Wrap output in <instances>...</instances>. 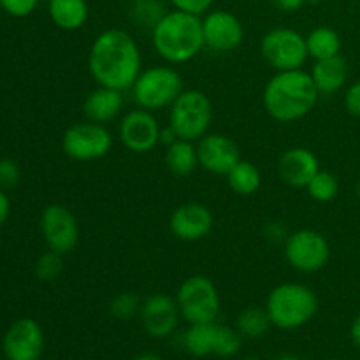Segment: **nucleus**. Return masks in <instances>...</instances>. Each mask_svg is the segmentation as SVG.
Here are the masks:
<instances>
[{
    "label": "nucleus",
    "instance_id": "nucleus-27",
    "mask_svg": "<svg viewBox=\"0 0 360 360\" xmlns=\"http://www.w3.org/2000/svg\"><path fill=\"white\" fill-rule=\"evenodd\" d=\"M165 9L162 0H132L129 7V16L136 27L144 30H153L158 21L165 16Z\"/></svg>",
    "mask_w": 360,
    "mask_h": 360
},
{
    "label": "nucleus",
    "instance_id": "nucleus-14",
    "mask_svg": "<svg viewBox=\"0 0 360 360\" xmlns=\"http://www.w3.org/2000/svg\"><path fill=\"white\" fill-rule=\"evenodd\" d=\"M139 319L148 336L155 340H165L178 329L181 313H179L176 297L153 294L143 301Z\"/></svg>",
    "mask_w": 360,
    "mask_h": 360
},
{
    "label": "nucleus",
    "instance_id": "nucleus-11",
    "mask_svg": "<svg viewBox=\"0 0 360 360\" xmlns=\"http://www.w3.org/2000/svg\"><path fill=\"white\" fill-rule=\"evenodd\" d=\"M160 123L157 116L143 108L125 112L120 120V143L132 153L144 155L160 144Z\"/></svg>",
    "mask_w": 360,
    "mask_h": 360
},
{
    "label": "nucleus",
    "instance_id": "nucleus-4",
    "mask_svg": "<svg viewBox=\"0 0 360 360\" xmlns=\"http://www.w3.org/2000/svg\"><path fill=\"white\" fill-rule=\"evenodd\" d=\"M266 309L271 323L281 330H295L315 319L319 311V297L302 283H280L269 292Z\"/></svg>",
    "mask_w": 360,
    "mask_h": 360
},
{
    "label": "nucleus",
    "instance_id": "nucleus-3",
    "mask_svg": "<svg viewBox=\"0 0 360 360\" xmlns=\"http://www.w3.org/2000/svg\"><path fill=\"white\" fill-rule=\"evenodd\" d=\"M155 51L169 65L188 63L206 48L202 34V18L181 11H167L151 30Z\"/></svg>",
    "mask_w": 360,
    "mask_h": 360
},
{
    "label": "nucleus",
    "instance_id": "nucleus-2",
    "mask_svg": "<svg viewBox=\"0 0 360 360\" xmlns=\"http://www.w3.org/2000/svg\"><path fill=\"white\" fill-rule=\"evenodd\" d=\"M319 98L311 74L304 69L276 72L267 81L262 94L264 109L280 123H292L308 116Z\"/></svg>",
    "mask_w": 360,
    "mask_h": 360
},
{
    "label": "nucleus",
    "instance_id": "nucleus-29",
    "mask_svg": "<svg viewBox=\"0 0 360 360\" xmlns=\"http://www.w3.org/2000/svg\"><path fill=\"white\" fill-rule=\"evenodd\" d=\"M241 334L238 329L229 326H217V340H214L213 355L221 359H231L241 350Z\"/></svg>",
    "mask_w": 360,
    "mask_h": 360
},
{
    "label": "nucleus",
    "instance_id": "nucleus-23",
    "mask_svg": "<svg viewBox=\"0 0 360 360\" xmlns=\"http://www.w3.org/2000/svg\"><path fill=\"white\" fill-rule=\"evenodd\" d=\"M217 322L210 323H190L183 334V348L193 357H207L214 350L217 340Z\"/></svg>",
    "mask_w": 360,
    "mask_h": 360
},
{
    "label": "nucleus",
    "instance_id": "nucleus-20",
    "mask_svg": "<svg viewBox=\"0 0 360 360\" xmlns=\"http://www.w3.org/2000/svg\"><path fill=\"white\" fill-rule=\"evenodd\" d=\"M309 74L320 95H333L347 84L348 63L341 55L315 60Z\"/></svg>",
    "mask_w": 360,
    "mask_h": 360
},
{
    "label": "nucleus",
    "instance_id": "nucleus-19",
    "mask_svg": "<svg viewBox=\"0 0 360 360\" xmlns=\"http://www.w3.org/2000/svg\"><path fill=\"white\" fill-rule=\"evenodd\" d=\"M123 105H125V91L97 84V88L84 98L83 112L88 122L108 125L122 115Z\"/></svg>",
    "mask_w": 360,
    "mask_h": 360
},
{
    "label": "nucleus",
    "instance_id": "nucleus-41",
    "mask_svg": "<svg viewBox=\"0 0 360 360\" xmlns=\"http://www.w3.org/2000/svg\"><path fill=\"white\" fill-rule=\"evenodd\" d=\"M274 360H302V359L295 357V355H290V354H285V355H280V357H276Z\"/></svg>",
    "mask_w": 360,
    "mask_h": 360
},
{
    "label": "nucleus",
    "instance_id": "nucleus-31",
    "mask_svg": "<svg viewBox=\"0 0 360 360\" xmlns=\"http://www.w3.org/2000/svg\"><path fill=\"white\" fill-rule=\"evenodd\" d=\"M62 253H56L53 250L42 253L35 262V276L41 281H53L58 278V274L63 269V259Z\"/></svg>",
    "mask_w": 360,
    "mask_h": 360
},
{
    "label": "nucleus",
    "instance_id": "nucleus-43",
    "mask_svg": "<svg viewBox=\"0 0 360 360\" xmlns=\"http://www.w3.org/2000/svg\"><path fill=\"white\" fill-rule=\"evenodd\" d=\"M241 360H260V359H257V357H245V359H241Z\"/></svg>",
    "mask_w": 360,
    "mask_h": 360
},
{
    "label": "nucleus",
    "instance_id": "nucleus-40",
    "mask_svg": "<svg viewBox=\"0 0 360 360\" xmlns=\"http://www.w3.org/2000/svg\"><path fill=\"white\" fill-rule=\"evenodd\" d=\"M136 360H164V359H162L160 355H157V354H150V352H148V354L139 355V357H137Z\"/></svg>",
    "mask_w": 360,
    "mask_h": 360
},
{
    "label": "nucleus",
    "instance_id": "nucleus-25",
    "mask_svg": "<svg viewBox=\"0 0 360 360\" xmlns=\"http://www.w3.org/2000/svg\"><path fill=\"white\" fill-rule=\"evenodd\" d=\"M306 46H308L309 58L323 60L330 56L341 55V37L334 28L316 27L306 35Z\"/></svg>",
    "mask_w": 360,
    "mask_h": 360
},
{
    "label": "nucleus",
    "instance_id": "nucleus-26",
    "mask_svg": "<svg viewBox=\"0 0 360 360\" xmlns=\"http://www.w3.org/2000/svg\"><path fill=\"white\" fill-rule=\"evenodd\" d=\"M271 319L266 308H259V306H250V308L243 309L239 313L238 320H236V329L243 338L248 340H259L262 338L267 330L271 329Z\"/></svg>",
    "mask_w": 360,
    "mask_h": 360
},
{
    "label": "nucleus",
    "instance_id": "nucleus-37",
    "mask_svg": "<svg viewBox=\"0 0 360 360\" xmlns=\"http://www.w3.org/2000/svg\"><path fill=\"white\" fill-rule=\"evenodd\" d=\"M11 213V202H9V197L6 195V190L0 188V227L7 221Z\"/></svg>",
    "mask_w": 360,
    "mask_h": 360
},
{
    "label": "nucleus",
    "instance_id": "nucleus-1",
    "mask_svg": "<svg viewBox=\"0 0 360 360\" xmlns=\"http://www.w3.org/2000/svg\"><path fill=\"white\" fill-rule=\"evenodd\" d=\"M88 70L101 86L130 90L143 70V56L134 35L122 28L101 32L88 51Z\"/></svg>",
    "mask_w": 360,
    "mask_h": 360
},
{
    "label": "nucleus",
    "instance_id": "nucleus-8",
    "mask_svg": "<svg viewBox=\"0 0 360 360\" xmlns=\"http://www.w3.org/2000/svg\"><path fill=\"white\" fill-rule=\"evenodd\" d=\"M260 53L264 60L276 72L302 69L309 58L306 35L294 28H273L260 41Z\"/></svg>",
    "mask_w": 360,
    "mask_h": 360
},
{
    "label": "nucleus",
    "instance_id": "nucleus-36",
    "mask_svg": "<svg viewBox=\"0 0 360 360\" xmlns=\"http://www.w3.org/2000/svg\"><path fill=\"white\" fill-rule=\"evenodd\" d=\"M271 2H273L276 9L283 11V13H297L309 0H271Z\"/></svg>",
    "mask_w": 360,
    "mask_h": 360
},
{
    "label": "nucleus",
    "instance_id": "nucleus-6",
    "mask_svg": "<svg viewBox=\"0 0 360 360\" xmlns=\"http://www.w3.org/2000/svg\"><path fill=\"white\" fill-rule=\"evenodd\" d=\"M213 104L200 90H183L169 108V127L179 139L197 141L210 132Z\"/></svg>",
    "mask_w": 360,
    "mask_h": 360
},
{
    "label": "nucleus",
    "instance_id": "nucleus-34",
    "mask_svg": "<svg viewBox=\"0 0 360 360\" xmlns=\"http://www.w3.org/2000/svg\"><path fill=\"white\" fill-rule=\"evenodd\" d=\"M20 181V167L11 158H2L0 160V188L9 190L14 188Z\"/></svg>",
    "mask_w": 360,
    "mask_h": 360
},
{
    "label": "nucleus",
    "instance_id": "nucleus-33",
    "mask_svg": "<svg viewBox=\"0 0 360 360\" xmlns=\"http://www.w3.org/2000/svg\"><path fill=\"white\" fill-rule=\"evenodd\" d=\"M213 2L214 0H169L172 9L193 14V16H204L206 13H210Z\"/></svg>",
    "mask_w": 360,
    "mask_h": 360
},
{
    "label": "nucleus",
    "instance_id": "nucleus-38",
    "mask_svg": "<svg viewBox=\"0 0 360 360\" xmlns=\"http://www.w3.org/2000/svg\"><path fill=\"white\" fill-rule=\"evenodd\" d=\"M176 139H179V137L176 136V132L169 125L160 130V144H164V146H169V144L174 143Z\"/></svg>",
    "mask_w": 360,
    "mask_h": 360
},
{
    "label": "nucleus",
    "instance_id": "nucleus-28",
    "mask_svg": "<svg viewBox=\"0 0 360 360\" xmlns=\"http://www.w3.org/2000/svg\"><path fill=\"white\" fill-rule=\"evenodd\" d=\"M306 192H308V195L311 197L315 202H330V200L336 199L338 193H340V181H338L336 174H333L330 171L320 169V171L313 176L311 181L306 185Z\"/></svg>",
    "mask_w": 360,
    "mask_h": 360
},
{
    "label": "nucleus",
    "instance_id": "nucleus-13",
    "mask_svg": "<svg viewBox=\"0 0 360 360\" xmlns=\"http://www.w3.org/2000/svg\"><path fill=\"white\" fill-rule=\"evenodd\" d=\"M202 34L207 49L214 53H231L243 44L245 28L234 13L214 9L204 14Z\"/></svg>",
    "mask_w": 360,
    "mask_h": 360
},
{
    "label": "nucleus",
    "instance_id": "nucleus-7",
    "mask_svg": "<svg viewBox=\"0 0 360 360\" xmlns=\"http://www.w3.org/2000/svg\"><path fill=\"white\" fill-rule=\"evenodd\" d=\"M179 313L188 323L217 322L220 316L221 301L217 285L202 274L190 276L176 292Z\"/></svg>",
    "mask_w": 360,
    "mask_h": 360
},
{
    "label": "nucleus",
    "instance_id": "nucleus-17",
    "mask_svg": "<svg viewBox=\"0 0 360 360\" xmlns=\"http://www.w3.org/2000/svg\"><path fill=\"white\" fill-rule=\"evenodd\" d=\"M214 217L207 206L200 202H185L176 207L169 218V231L176 239L195 243L210 236L213 231Z\"/></svg>",
    "mask_w": 360,
    "mask_h": 360
},
{
    "label": "nucleus",
    "instance_id": "nucleus-30",
    "mask_svg": "<svg viewBox=\"0 0 360 360\" xmlns=\"http://www.w3.org/2000/svg\"><path fill=\"white\" fill-rule=\"evenodd\" d=\"M141 306H143V301L137 297L132 292H122V294L116 295L115 299L109 304V313L115 316L116 320H132L136 316H139Z\"/></svg>",
    "mask_w": 360,
    "mask_h": 360
},
{
    "label": "nucleus",
    "instance_id": "nucleus-21",
    "mask_svg": "<svg viewBox=\"0 0 360 360\" xmlns=\"http://www.w3.org/2000/svg\"><path fill=\"white\" fill-rule=\"evenodd\" d=\"M48 14L56 27L74 32L86 25L90 9L86 0H48Z\"/></svg>",
    "mask_w": 360,
    "mask_h": 360
},
{
    "label": "nucleus",
    "instance_id": "nucleus-12",
    "mask_svg": "<svg viewBox=\"0 0 360 360\" xmlns=\"http://www.w3.org/2000/svg\"><path fill=\"white\" fill-rule=\"evenodd\" d=\"M41 232L49 250L56 253L72 252L79 243V225L69 207L49 204L41 214Z\"/></svg>",
    "mask_w": 360,
    "mask_h": 360
},
{
    "label": "nucleus",
    "instance_id": "nucleus-42",
    "mask_svg": "<svg viewBox=\"0 0 360 360\" xmlns=\"http://www.w3.org/2000/svg\"><path fill=\"white\" fill-rule=\"evenodd\" d=\"M355 192H357V197H359V200H360V179L357 181V186H355Z\"/></svg>",
    "mask_w": 360,
    "mask_h": 360
},
{
    "label": "nucleus",
    "instance_id": "nucleus-16",
    "mask_svg": "<svg viewBox=\"0 0 360 360\" xmlns=\"http://www.w3.org/2000/svg\"><path fill=\"white\" fill-rule=\"evenodd\" d=\"M4 355L7 360H39L44 352V333L32 319H20L4 336Z\"/></svg>",
    "mask_w": 360,
    "mask_h": 360
},
{
    "label": "nucleus",
    "instance_id": "nucleus-39",
    "mask_svg": "<svg viewBox=\"0 0 360 360\" xmlns=\"http://www.w3.org/2000/svg\"><path fill=\"white\" fill-rule=\"evenodd\" d=\"M350 338H352V341H354L355 347L360 348V311L357 313V316L354 319V322H352Z\"/></svg>",
    "mask_w": 360,
    "mask_h": 360
},
{
    "label": "nucleus",
    "instance_id": "nucleus-5",
    "mask_svg": "<svg viewBox=\"0 0 360 360\" xmlns=\"http://www.w3.org/2000/svg\"><path fill=\"white\" fill-rule=\"evenodd\" d=\"M183 90L185 84L181 74L171 65H153L143 69L130 88L137 108L148 109L151 112L171 108Z\"/></svg>",
    "mask_w": 360,
    "mask_h": 360
},
{
    "label": "nucleus",
    "instance_id": "nucleus-32",
    "mask_svg": "<svg viewBox=\"0 0 360 360\" xmlns=\"http://www.w3.org/2000/svg\"><path fill=\"white\" fill-rule=\"evenodd\" d=\"M37 4L39 0H0V9L6 11L9 16L25 18L34 13Z\"/></svg>",
    "mask_w": 360,
    "mask_h": 360
},
{
    "label": "nucleus",
    "instance_id": "nucleus-35",
    "mask_svg": "<svg viewBox=\"0 0 360 360\" xmlns=\"http://www.w3.org/2000/svg\"><path fill=\"white\" fill-rule=\"evenodd\" d=\"M345 108L355 118H360V79L354 81L345 91Z\"/></svg>",
    "mask_w": 360,
    "mask_h": 360
},
{
    "label": "nucleus",
    "instance_id": "nucleus-24",
    "mask_svg": "<svg viewBox=\"0 0 360 360\" xmlns=\"http://www.w3.org/2000/svg\"><path fill=\"white\" fill-rule=\"evenodd\" d=\"M227 185L236 195L248 197L259 192L262 185V174L259 167L248 160H239L227 174Z\"/></svg>",
    "mask_w": 360,
    "mask_h": 360
},
{
    "label": "nucleus",
    "instance_id": "nucleus-18",
    "mask_svg": "<svg viewBox=\"0 0 360 360\" xmlns=\"http://www.w3.org/2000/svg\"><path fill=\"white\" fill-rule=\"evenodd\" d=\"M319 171V158L308 148H290L281 155L280 162H278L280 178L294 188H306V185Z\"/></svg>",
    "mask_w": 360,
    "mask_h": 360
},
{
    "label": "nucleus",
    "instance_id": "nucleus-15",
    "mask_svg": "<svg viewBox=\"0 0 360 360\" xmlns=\"http://www.w3.org/2000/svg\"><path fill=\"white\" fill-rule=\"evenodd\" d=\"M199 167L217 176H227L229 171L241 160V151L232 137L224 134H210L197 141Z\"/></svg>",
    "mask_w": 360,
    "mask_h": 360
},
{
    "label": "nucleus",
    "instance_id": "nucleus-9",
    "mask_svg": "<svg viewBox=\"0 0 360 360\" xmlns=\"http://www.w3.org/2000/svg\"><path fill=\"white\" fill-rule=\"evenodd\" d=\"M283 253L292 269L311 274L327 266L330 259V246L322 232L315 229H299L287 236Z\"/></svg>",
    "mask_w": 360,
    "mask_h": 360
},
{
    "label": "nucleus",
    "instance_id": "nucleus-10",
    "mask_svg": "<svg viewBox=\"0 0 360 360\" xmlns=\"http://www.w3.org/2000/svg\"><path fill=\"white\" fill-rule=\"evenodd\" d=\"M112 136L105 125L94 122H79L63 132L62 150L70 160H101L111 151Z\"/></svg>",
    "mask_w": 360,
    "mask_h": 360
},
{
    "label": "nucleus",
    "instance_id": "nucleus-22",
    "mask_svg": "<svg viewBox=\"0 0 360 360\" xmlns=\"http://www.w3.org/2000/svg\"><path fill=\"white\" fill-rule=\"evenodd\" d=\"M165 165L178 178H186L199 167L197 143L186 139H176L165 146Z\"/></svg>",
    "mask_w": 360,
    "mask_h": 360
}]
</instances>
